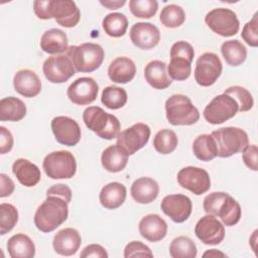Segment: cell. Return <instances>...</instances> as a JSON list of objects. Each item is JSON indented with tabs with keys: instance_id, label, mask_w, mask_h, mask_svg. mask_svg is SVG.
<instances>
[{
	"instance_id": "1",
	"label": "cell",
	"mask_w": 258,
	"mask_h": 258,
	"mask_svg": "<svg viewBox=\"0 0 258 258\" xmlns=\"http://www.w3.org/2000/svg\"><path fill=\"white\" fill-rule=\"evenodd\" d=\"M69 216V203L57 196H46V199L37 208L34 214L35 227L49 233L63 224Z\"/></svg>"
},
{
	"instance_id": "2",
	"label": "cell",
	"mask_w": 258,
	"mask_h": 258,
	"mask_svg": "<svg viewBox=\"0 0 258 258\" xmlns=\"http://www.w3.org/2000/svg\"><path fill=\"white\" fill-rule=\"evenodd\" d=\"M203 207L207 214L219 217L223 225L228 227L236 225L241 219L242 210L239 203L224 191H214L206 196Z\"/></svg>"
},
{
	"instance_id": "3",
	"label": "cell",
	"mask_w": 258,
	"mask_h": 258,
	"mask_svg": "<svg viewBox=\"0 0 258 258\" xmlns=\"http://www.w3.org/2000/svg\"><path fill=\"white\" fill-rule=\"evenodd\" d=\"M83 120L90 130L103 139L112 140L120 133L121 125L118 118L105 112L101 107L91 106L86 108L83 113Z\"/></svg>"
},
{
	"instance_id": "4",
	"label": "cell",
	"mask_w": 258,
	"mask_h": 258,
	"mask_svg": "<svg viewBox=\"0 0 258 258\" xmlns=\"http://www.w3.org/2000/svg\"><path fill=\"white\" fill-rule=\"evenodd\" d=\"M67 55L72 59L76 72L92 73L101 67L105 52L100 44L85 42L70 46Z\"/></svg>"
},
{
	"instance_id": "5",
	"label": "cell",
	"mask_w": 258,
	"mask_h": 258,
	"mask_svg": "<svg viewBox=\"0 0 258 258\" xmlns=\"http://www.w3.org/2000/svg\"><path fill=\"white\" fill-rule=\"evenodd\" d=\"M165 114L167 121L173 126L192 125L200 119L198 108L182 94H174L166 100Z\"/></svg>"
},
{
	"instance_id": "6",
	"label": "cell",
	"mask_w": 258,
	"mask_h": 258,
	"mask_svg": "<svg viewBox=\"0 0 258 258\" xmlns=\"http://www.w3.org/2000/svg\"><path fill=\"white\" fill-rule=\"evenodd\" d=\"M217 145V156L227 158L249 145L248 134L238 127H224L215 130L211 134Z\"/></svg>"
},
{
	"instance_id": "7",
	"label": "cell",
	"mask_w": 258,
	"mask_h": 258,
	"mask_svg": "<svg viewBox=\"0 0 258 258\" xmlns=\"http://www.w3.org/2000/svg\"><path fill=\"white\" fill-rule=\"evenodd\" d=\"M195 50L190 43L186 41H176L170 48V61L167 66V75L171 80L184 81L191 73V61Z\"/></svg>"
},
{
	"instance_id": "8",
	"label": "cell",
	"mask_w": 258,
	"mask_h": 258,
	"mask_svg": "<svg viewBox=\"0 0 258 258\" xmlns=\"http://www.w3.org/2000/svg\"><path fill=\"white\" fill-rule=\"evenodd\" d=\"M45 174L52 179L72 178L77 171V161L72 152L58 150L48 153L42 162Z\"/></svg>"
},
{
	"instance_id": "9",
	"label": "cell",
	"mask_w": 258,
	"mask_h": 258,
	"mask_svg": "<svg viewBox=\"0 0 258 258\" xmlns=\"http://www.w3.org/2000/svg\"><path fill=\"white\" fill-rule=\"evenodd\" d=\"M239 111V106L234 98L227 94L216 96L205 108L203 115L210 124H222L233 118Z\"/></svg>"
},
{
	"instance_id": "10",
	"label": "cell",
	"mask_w": 258,
	"mask_h": 258,
	"mask_svg": "<svg viewBox=\"0 0 258 258\" xmlns=\"http://www.w3.org/2000/svg\"><path fill=\"white\" fill-rule=\"evenodd\" d=\"M207 25L217 34L230 37L239 31L240 22L237 14L228 8H215L205 17Z\"/></svg>"
},
{
	"instance_id": "11",
	"label": "cell",
	"mask_w": 258,
	"mask_h": 258,
	"mask_svg": "<svg viewBox=\"0 0 258 258\" xmlns=\"http://www.w3.org/2000/svg\"><path fill=\"white\" fill-rule=\"evenodd\" d=\"M223 66L215 52H205L199 56L195 68V80L202 87L214 85L222 74Z\"/></svg>"
},
{
	"instance_id": "12",
	"label": "cell",
	"mask_w": 258,
	"mask_h": 258,
	"mask_svg": "<svg viewBox=\"0 0 258 258\" xmlns=\"http://www.w3.org/2000/svg\"><path fill=\"white\" fill-rule=\"evenodd\" d=\"M42 72L47 81L53 84L66 83L75 74L76 69L67 54H56L47 57L42 66Z\"/></svg>"
},
{
	"instance_id": "13",
	"label": "cell",
	"mask_w": 258,
	"mask_h": 258,
	"mask_svg": "<svg viewBox=\"0 0 258 258\" xmlns=\"http://www.w3.org/2000/svg\"><path fill=\"white\" fill-rule=\"evenodd\" d=\"M178 184L200 196L207 192L211 187V178L208 171L197 166H185L177 172Z\"/></svg>"
},
{
	"instance_id": "14",
	"label": "cell",
	"mask_w": 258,
	"mask_h": 258,
	"mask_svg": "<svg viewBox=\"0 0 258 258\" xmlns=\"http://www.w3.org/2000/svg\"><path fill=\"white\" fill-rule=\"evenodd\" d=\"M149 137V126L144 123H136L119 133L117 136V144L129 155H132L145 146Z\"/></svg>"
},
{
	"instance_id": "15",
	"label": "cell",
	"mask_w": 258,
	"mask_h": 258,
	"mask_svg": "<svg viewBox=\"0 0 258 258\" xmlns=\"http://www.w3.org/2000/svg\"><path fill=\"white\" fill-rule=\"evenodd\" d=\"M50 126L58 143L66 146H75L80 142L81 128L74 119L67 116H57L51 120Z\"/></svg>"
},
{
	"instance_id": "16",
	"label": "cell",
	"mask_w": 258,
	"mask_h": 258,
	"mask_svg": "<svg viewBox=\"0 0 258 258\" xmlns=\"http://www.w3.org/2000/svg\"><path fill=\"white\" fill-rule=\"evenodd\" d=\"M195 234L206 245H218L225 238V227L215 216L208 214L198 221Z\"/></svg>"
},
{
	"instance_id": "17",
	"label": "cell",
	"mask_w": 258,
	"mask_h": 258,
	"mask_svg": "<svg viewBox=\"0 0 258 258\" xmlns=\"http://www.w3.org/2000/svg\"><path fill=\"white\" fill-rule=\"evenodd\" d=\"M160 208L174 223H183L191 214L192 204L188 197L175 194L165 196L161 201Z\"/></svg>"
},
{
	"instance_id": "18",
	"label": "cell",
	"mask_w": 258,
	"mask_h": 258,
	"mask_svg": "<svg viewBox=\"0 0 258 258\" xmlns=\"http://www.w3.org/2000/svg\"><path fill=\"white\" fill-rule=\"evenodd\" d=\"M99 92L97 82L88 77L79 78L74 81L68 88L67 95L71 102L76 105H89L93 103Z\"/></svg>"
},
{
	"instance_id": "19",
	"label": "cell",
	"mask_w": 258,
	"mask_h": 258,
	"mask_svg": "<svg viewBox=\"0 0 258 258\" xmlns=\"http://www.w3.org/2000/svg\"><path fill=\"white\" fill-rule=\"evenodd\" d=\"M132 43L141 49H151L160 40L159 29L150 22H137L130 28Z\"/></svg>"
},
{
	"instance_id": "20",
	"label": "cell",
	"mask_w": 258,
	"mask_h": 258,
	"mask_svg": "<svg viewBox=\"0 0 258 258\" xmlns=\"http://www.w3.org/2000/svg\"><path fill=\"white\" fill-rule=\"evenodd\" d=\"M50 14L59 25L67 28L75 27L81 19L80 9L72 0H50Z\"/></svg>"
},
{
	"instance_id": "21",
	"label": "cell",
	"mask_w": 258,
	"mask_h": 258,
	"mask_svg": "<svg viewBox=\"0 0 258 258\" xmlns=\"http://www.w3.org/2000/svg\"><path fill=\"white\" fill-rule=\"evenodd\" d=\"M82 244L80 233L74 228H64L58 231L52 241L54 251L62 256H72L77 253Z\"/></svg>"
},
{
	"instance_id": "22",
	"label": "cell",
	"mask_w": 258,
	"mask_h": 258,
	"mask_svg": "<svg viewBox=\"0 0 258 258\" xmlns=\"http://www.w3.org/2000/svg\"><path fill=\"white\" fill-rule=\"evenodd\" d=\"M138 230L144 239L149 242H158L166 236L167 224L159 215L148 214L140 220Z\"/></svg>"
},
{
	"instance_id": "23",
	"label": "cell",
	"mask_w": 258,
	"mask_h": 258,
	"mask_svg": "<svg viewBox=\"0 0 258 258\" xmlns=\"http://www.w3.org/2000/svg\"><path fill=\"white\" fill-rule=\"evenodd\" d=\"M14 90L23 97H36L41 91V82L38 76L31 70L18 71L13 78Z\"/></svg>"
},
{
	"instance_id": "24",
	"label": "cell",
	"mask_w": 258,
	"mask_h": 258,
	"mask_svg": "<svg viewBox=\"0 0 258 258\" xmlns=\"http://www.w3.org/2000/svg\"><path fill=\"white\" fill-rule=\"evenodd\" d=\"M131 197L138 204H150L159 194V186L156 180L151 177H139L131 185Z\"/></svg>"
},
{
	"instance_id": "25",
	"label": "cell",
	"mask_w": 258,
	"mask_h": 258,
	"mask_svg": "<svg viewBox=\"0 0 258 258\" xmlns=\"http://www.w3.org/2000/svg\"><path fill=\"white\" fill-rule=\"evenodd\" d=\"M12 172L17 180L26 187L36 185L41 178L38 166L25 158H18L13 162Z\"/></svg>"
},
{
	"instance_id": "26",
	"label": "cell",
	"mask_w": 258,
	"mask_h": 258,
	"mask_svg": "<svg viewBox=\"0 0 258 258\" xmlns=\"http://www.w3.org/2000/svg\"><path fill=\"white\" fill-rule=\"evenodd\" d=\"M136 74L134 61L126 56L115 58L108 68L109 79L117 84H126L133 80Z\"/></svg>"
},
{
	"instance_id": "27",
	"label": "cell",
	"mask_w": 258,
	"mask_h": 258,
	"mask_svg": "<svg viewBox=\"0 0 258 258\" xmlns=\"http://www.w3.org/2000/svg\"><path fill=\"white\" fill-rule=\"evenodd\" d=\"M144 78L146 82L156 90H164L172 83L166 73V63L158 59L151 60L146 64L144 69Z\"/></svg>"
},
{
	"instance_id": "28",
	"label": "cell",
	"mask_w": 258,
	"mask_h": 258,
	"mask_svg": "<svg viewBox=\"0 0 258 258\" xmlns=\"http://www.w3.org/2000/svg\"><path fill=\"white\" fill-rule=\"evenodd\" d=\"M40 48L49 54H58L67 52L69 40L64 31L58 28L46 30L40 38Z\"/></svg>"
},
{
	"instance_id": "29",
	"label": "cell",
	"mask_w": 258,
	"mask_h": 258,
	"mask_svg": "<svg viewBox=\"0 0 258 258\" xmlns=\"http://www.w3.org/2000/svg\"><path fill=\"white\" fill-rule=\"evenodd\" d=\"M126 186L118 181L109 182L100 191L99 200L101 205L108 210H115L121 207L126 199Z\"/></svg>"
},
{
	"instance_id": "30",
	"label": "cell",
	"mask_w": 258,
	"mask_h": 258,
	"mask_svg": "<svg viewBox=\"0 0 258 258\" xmlns=\"http://www.w3.org/2000/svg\"><path fill=\"white\" fill-rule=\"evenodd\" d=\"M129 154L118 144L108 146L101 155L103 167L109 172L122 171L128 162Z\"/></svg>"
},
{
	"instance_id": "31",
	"label": "cell",
	"mask_w": 258,
	"mask_h": 258,
	"mask_svg": "<svg viewBox=\"0 0 258 258\" xmlns=\"http://www.w3.org/2000/svg\"><path fill=\"white\" fill-rule=\"evenodd\" d=\"M8 254L11 258H32L35 255V245L25 234L18 233L7 242Z\"/></svg>"
},
{
	"instance_id": "32",
	"label": "cell",
	"mask_w": 258,
	"mask_h": 258,
	"mask_svg": "<svg viewBox=\"0 0 258 258\" xmlns=\"http://www.w3.org/2000/svg\"><path fill=\"white\" fill-rule=\"evenodd\" d=\"M26 115L24 102L16 97H6L0 101V120L17 122Z\"/></svg>"
},
{
	"instance_id": "33",
	"label": "cell",
	"mask_w": 258,
	"mask_h": 258,
	"mask_svg": "<svg viewBox=\"0 0 258 258\" xmlns=\"http://www.w3.org/2000/svg\"><path fill=\"white\" fill-rule=\"evenodd\" d=\"M221 52L226 62L231 67L242 64L247 57V49L238 39L224 41L221 45Z\"/></svg>"
},
{
	"instance_id": "34",
	"label": "cell",
	"mask_w": 258,
	"mask_h": 258,
	"mask_svg": "<svg viewBox=\"0 0 258 258\" xmlns=\"http://www.w3.org/2000/svg\"><path fill=\"white\" fill-rule=\"evenodd\" d=\"M195 156L202 161H210L217 157V145L210 134L199 135L192 142Z\"/></svg>"
},
{
	"instance_id": "35",
	"label": "cell",
	"mask_w": 258,
	"mask_h": 258,
	"mask_svg": "<svg viewBox=\"0 0 258 258\" xmlns=\"http://www.w3.org/2000/svg\"><path fill=\"white\" fill-rule=\"evenodd\" d=\"M102 26L109 36L121 37L126 33L128 28V19L123 13H109L104 17Z\"/></svg>"
},
{
	"instance_id": "36",
	"label": "cell",
	"mask_w": 258,
	"mask_h": 258,
	"mask_svg": "<svg viewBox=\"0 0 258 258\" xmlns=\"http://www.w3.org/2000/svg\"><path fill=\"white\" fill-rule=\"evenodd\" d=\"M197 251L195 242L186 236L174 238L169 245V255L172 258H195Z\"/></svg>"
},
{
	"instance_id": "37",
	"label": "cell",
	"mask_w": 258,
	"mask_h": 258,
	"mask_svg": "<svg viewBox=\"0 0 258 258\" xmlns=\"http://www.w3.org/2000/svg\"><path fill=\"white\" fill-rule=\"evenodd\" d=\"M127 93L123 88L117 86L106 87L101 95V102L111 110H117L127 103Z\"/></svg>"
},
{
	"instance_id": "38",
	"label": "cell",
	"mask_w": 258,
	"mask_h": 258,
	"mask_svg": "<svg viewBox=\"0 0 258 258\" xmlns=\"http://www.w3.org/2000/svg\"><path fill=\"white\" fill-rule=\"evenodd\" d=\"M178 143L177 136L170 129L159 130L153 139V146L158 153L169 154L175 150Z\"/></svg>"
},
{
	"instance_id": "39",
	"label": "cell",
	"mask_w": 258,
	"mask_h": 258,
	"mask_svg": "<svg viewBox=\"0 0 258 258\" xmlns=\"http://www.w3.org/2000/svg\"><path fill=\"white\" fill-rule=\"evenodd\" d=\"M159 20L165 27L175 28L183 24L185 20V13L180 6L176 4H168L162 8Z\"/></svg>"
},
{
	"instance_id": "40",
	"label": "cell",
	"mask_w": 258,
	"mask_h": 258,
	"mask_svg": "<svg viewBox=\"0 0 258 258\" xmlns=\"http://www.w3.org/2000/svg\"><path fill=\"white\" fill-rule=\"evenodd\" d=\"M18 222L17 209L7 203L0 205V234L5 235L10 232Z\"/></svg>"
},
{
	"instance_id": "41",
	"label": "cell",
	"mask_w": 258,
	"mask_h": 258,
	"mask_svg": "<svg viewBox=\"0 0 258 258\" xmlns=\"http://www.w3.org/2000/svg\"><path fill=\"white\" fill-rule=\"evenodd\" d=\"M129 8L137 18H151L157 12L158 2L156 0H130Z\"/></svg>"
},
{
	"instance_id": "42",
	"label": "cell",
	"mask_w": 258,
	"mask_h": 258,
	"mask_svg": "<svg viewBox=\"0 0 258 258\" xmlns=\"http://www.w3.org/2000/svg\"><path fill=\"white\" fill-rule=\"evenodd\" d=\"M224 94H227L231 96L232 98L235 99L239 106V111L240 112H246L252 109L254 105V100L251 95V93L240 86H232L225 90Z\"/></svg>"
},
{
	"instance_id": "43",
	"label": "cell",
	"mask_w": 258,
	"mask_h": 258,
	"mask_svg": "<svg viewBox=\"0 0 258 258\" xmlns=\"http://www.w3.org/2000/svg\"><path fill=\"white\" fill-rule=\"evenodd\" d=\"M241 36L248 45H250L252 47L258 46V18H257V13H255L254 16L252 17V19L244 25V27L242 29Z\"/></svg>"
},
{
	"instance_id": "44",
	"label": "cell",
	"mask_w": 258,
	"mask_h": 258,
	"mask_svg": "<svg viewBox=\"0 0 258 258\" xmlns=\"http://www.w3.org/2000/svg\"><path fill=\"white\" fill-rule=\"evenodd\" d=\"M125 258L133 257H153V253L150 248L140 241H132L128 243L124 249Z\"/></svg>"
},
{
	"instance_id": "45",
	"label": "cell",
	"mask_w": 258,
	"mask_h": 258,
	"mask_svg": "<svg viewBox=\"0 0 258 258\" xmlns=\"http://www.w3.org/2000/svg\"><path fill=\"white\" fill-rule=\"evenodd\" d=\"M242 158L245 165L251 170H258V148L255 144L247 145L242 151Z\"/></svg>"
},
{
	"instance_id": "46",
	"label": "cell",
	"mask_w": 258,
	"mask_h": 258,
	"mask_svg": "<svg viewBox=\"0 0 258 258\" xmlns=\"http://www.w3.org/2000/svg\"><path fill=\"white\" fill-rule=\"evenodd\" d=\"M80 256L82 258H88V257H95V258H107L108 253L106 249L99 245V244H91L86 246L83 251L81 252Z\"/></svg>"
},
{
	"instance_id": "47",
	"label": "cell",
	"mask_w": 258,
	"mask_h": 258,
	"mask_svg": "<svg viewBox=\"0 0 258 258\" xmlns=\"http://www.w3.org/2000/svg\"><path fill=\"white\" fill-rule=\"evenodd\" d=\"M33 10L39 19H50V0H36L33 2Z\"/></svg>"
},
{
	"instance_id": "48",
	"label": "cell",
	"mask_w": 258,
	"mask_h": 258,
	"mask_svg": "<svg viewBox=\"0 0 258 258\" xmlns=\"http://www.w3.org/2000/svg\"><path fill=\"white\" fill-rule=\"evenodd\" d=\"M46 196H57L70 204L72 200V189L67 184L57 183L46 190Z\"/></svg>"
},
{
	"instance_id": "49",
	"label": "cell",
	"mask_w": 258,
	"mask_h": 258,
	"mask_svg": "<svg viewBox=\"0 0 258 258\" xmlns=\"http://www.w3.org/2000/svg\"><path fill=\"white\" fill-rule=\"evenodd\" d=\"M13 136L4 126H0V153L5 154L13 147Z\"/></svg>"
},
{
	"instance_id": "50",
	"label": "cell",
	"mask_w": 258,
	"mask_h": 258,
	"mask_svg": "<svg viewBox=\"0 0 258 258\" xmlns=\"http://www.w3.org/2000/svg\"><path fill=\"white\" fill-rule=\"evenodd\" d=\"M0 197L6 198L9 197L15 188L13 180L5 173L0 174Z\"/></svg>"
},
{
	"instance_id": "51",
	"label": "cell",
	"mask_w": 258,
	"mask_h": 258,
	"mask_svg": "<svg viewBox=\"0 0 258 258\" xmlns=\"http://www.w3.org/2000/svg\"><path fill=\"white\" fill-rule=\"evenodd\" d=\"M100 3L108 9H118L126 4L125 0H101Z\"/></svg>"
},
{
	"instance_id": "52",
	"label": "cell",
	"mask_w": 258,
	"mask_h": 258,
	"mask_svg": "<svg viewBox=\"0 0 258 258\" xmlns=\"http://www.w3.org/2000/svg\"><path fill=\"white\" fill-rule=\"evenodd\" d=\"M203 257H213V258H216V257H227V255L221 251H218L216 249H211V250H208L206 251L204 254H203Z\"/></svg>"
}]
</instances>
